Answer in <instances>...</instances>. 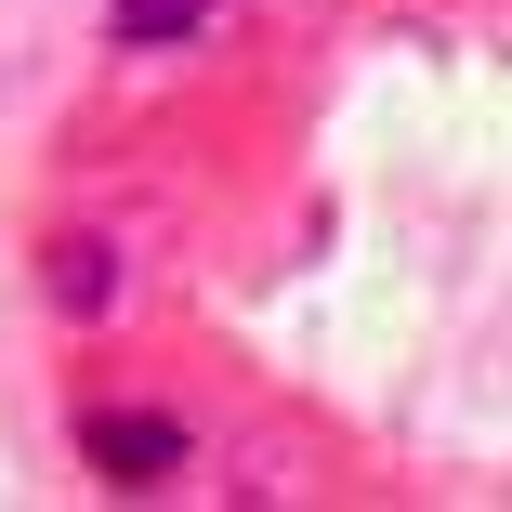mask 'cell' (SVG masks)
Wrapping results in <instances>:
<instances>
[{
    "instance_id": "3957f363",
    "label": "cell",
    "mask_w": 512,
    "mask_h": 512,
    "mask_svg": "<svg viewBox=\"0 0 512 512\" xmlns=\"http://www.w3.org/2000/svg\"><path fill=\"white\" fill-rule=\"evenodd\" d=\"M197 14H211V0H119V40H132V53H158V40H184Z\"/></svg>"
},
{
    "instance_id": "7a4b0ae2",
    "label": "cell",
    "mask_w": 512,
    "mask_h": 512,
    "mask_svg": "<svg viewBox=\"0 0 512 512\" xmlns=\"http://www.w3.org/2000/svg\"><path fill=\"white\" fill-rule=\"evenodd\" d=\"M40 289H53V316H119V250L106 237H53L40 250Z\"/></svg>"
},
{
    "instance_id": "6da1fadb",
    "label": "cell",
    "mask_w": 512,
    "mask_h": 512,
    "mask_svg": "<svg viewBox=\"0 0 512 512\" xmlns=\"http://www.w3.org/2000/svg\"><path fill=\"white\" fill-rule=\"evenodd\" d=\"M79 460L106 486H171L184 473V421H158V407H92L79 421Z\"/></svg>"
}]
</instances>
